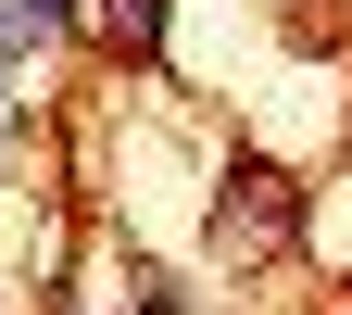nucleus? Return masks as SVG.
<instances>
[{
    "label": "nucleus",
    "instance_id": "f257e3e1",
    "mask_svg": "<svg viewBox=\"0 0 352 315\" xmlns=\"http://www.w3.org/2000/svg\"><path fill=\"white\" fill-rule=\"evenodd\" d=\"M277 227H289V202L264 190V176H239V190L214 202V252H264V240H277Z\"/></svg>",
    "mask_w": 352,
    "mask_h": 315
},
{
    "label": "nucleus",
    "instance_id": "f03ea898",
    "mask_svg": "<svg viewBox=\"0 0 352 315\" xmlns=\"http://www.w3.org/2000/svg\"><path fill=\"white\" fill-rule=\"evenodd\" d=\"M38 38H51V26H38V13H25V0H0V76H13V63L38 51Z\"/></svg>",
    "mask_w": 352,
    "mask_h": 315
},
{
    "label": "nucleus",
    "instance_id": "7ed1b4c3",
    "mask_svg": "<svg viewBox=\"0 0 352 315\" xmlns=\"http://www.w3.org/2000/svg\"><path fill=\"white\" fill-rule=\"evenodd\" d=\"M113 13H126V38H139V51H151V38H164V13H176V0H113Z\"/></svg>",
    "mask_w": 352,
    "mask_h": 315
},
{
    "label": "nucleus",
    "instance_id": "20e7f679",
    "mask_svg": "<svg viewBox=\"0 0 352 315\" xmlns=\"http://www.w3.org/2000/svg\"><path fill=\"white\" fill-rule=\"evenodd\" d=\"M25 13H38V26H51V38H63V26H76V0H25Z\"/></svg>",
    "mask_w": 352,
    "mask_h": 315
},
{
    "label": "nucleus",
    "instance_id": "39448f33",
    "mask_svg": "<svg viewBox=\"0 0 352 315\" xmlns=\"http://www.w3.org/2000/svg\"><path fill=\"white\" fill-rule=\"evenodd\" d=\"M0 152H13V101H0Z\"/></svg>",
    "mask_w": 352,
    "mask_h": 315
}]
</instances>
